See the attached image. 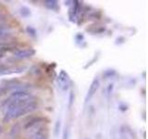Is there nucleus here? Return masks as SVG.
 I'll use <instances>...</instances> for the list:
<instances>
[{"instance_id":"1","label":"nucleus","mask_w":148,"mask_h":139,"mask_svg":"<svg viewBox=\"0 0 148 139\" xmlns=\"http://www.w3.org/2000/svg\"><path fill=\"white\" fill-rule=\"evenodd\" d=\"M37 104L34 100L26 102L24 104L18 105L14 107V108L8 109V110L5 111V116H4V122H8V120H13V119H18L24 116L28 113H32V111H34L37 109Z\"/></svg>"},{"instance_id":"2","label":"nucleus","mask_w":148,"mask_h":139,"mask_svg":"<svg viewBox=\"0 0 148 139\" xmlns=\"http://www.w3.org/2000/svg\"><path fill=\"white\" fill-rule=\"evenodd\" d=\"M57 83L60 89L63 91H66L69 88V83H71V79H69V74L62 70V71L59 72L58 76L57 78Z\"/></svg>"},{"instance_id":"3","label":"nucleus","mask_w":148,"mask_h":139,"mask_svg":"<svg viewBox=\"0 0 148 139\" xmlns=\"http://www.w3.org/2000/svg\"><path fill=\"white\" fill-rule=\"evenodd\" d=\"M99 86H100V81L97 78L94 79L92 82L91 83V85L89 86V89H88L87 94L85 96V102H89L92 98V96L95 95L97 90L99 89Z\"/></svg>"},{"instance_id":"4","label":"nucleus","mask_w":148,"mask_h":139,"mask_svg":"<svg viewBox=\"0 0 148 139\" xmlns=\"http://www.w3.org/2000/svg\"><path fill=\"white\" fill-rule=\"evenodd\" d=\"M35 53L36 51L34 48H25V49H21L16 51L14 56H15V58L18 59H25V58H32V56L35 55Z\"/></svg>"},{"instance_id":"5","label":"nucleus","mask_w":148,"mask_h":139,"mask_svg":"<svg viewBox=\"0 0 148 139\" xmlns=\"http://www.w3.org/2000/svg\"><path fill=\"white\" fill-rule=\"evenodd\" d=\"M44 3L45 6L51 10H57L58 8V1H56V0H45Z\"/></svg>"},{"instance_id":"6","label":"nucleus","mask_w":148,"mask_h":139,"mask_svg":"<svg viewBox=\"0 0 148 139\" xmlns=\"http://www.w3.org/2000/svg\"><path fill=\"white\" fill-rule=\"evenodd\" d=\"M115 74H116L115 70H106V71H105L103 73V77L105 79H108V78L113 77Z\"/></svg>"},{"instance_id":"7","label":"nucleus","mask_w":148,"mask_h":139,"mask_svg":"<svg viewBox=\"0 0 148 139\" xmlns=\"http://www.w3.org/2000/svg\"><path fill=\"white\" fill-rule=\"evenodd\" d=\"M20 14H21L22 17L26 18V17H28L31 14V11H30V9L28 8H26V7H21L20 8Z\"/></svg>"},{"instance_id":"8","label":"nucleus","mask_w":148,"mask_h":139,"mask_svg":"<svg viewBox=\"0 0 148 139\" xmlns=\"http://www.w3.org/2000/svg\"><path fill=\"white\" fill-rule=\"evenodd\" d=\"M60 126H61V122H60V120H58V122H56V125H55V131H54V134H55V136H56V137L58 136V134H59Z\"/></svg>"},{"instance_id":"9","label":"nucleus","mask_w":148,"mask_h":139,"mask_svg":"<svg viewBox=\"0 0 148 139\" xmlns=\"http://www.w3.org/2000/svg\"><path fill=\"white\" fill-rule=\"evenodd\" d=\"M26 31H27L28 34H29L30 35H32V36H35V35H36V30L34 29V27L28 26V27L26 28Z\"/></svg>"},{"instance_id":"10","label":"nucleus","mask_w":148,"mask_h":139,"mask_svg":"<svg viewBox=\"0 0 148 139\" xmlns=\"http://www.w3.org/2000/svg\"><path fill=\"white\" fill-rule=\"evenodd\" d=\"M74 98H75V96H74V93L71 91V94H69V109H71L72 105H73V102H74Z\"/></svg>"},{"instance_id":"11","label":"nucleus","mask_w":148,"mask_h":139,"mask_svg":"<svg viewBox=\"0 0 148 139\" xmlns=\"http://www.w3.org/2000/svg\"><path fill=\"white\" fill-rule=\"evenodd\" d=\"M8 34L7 30H5L3 27H0V38H3L4 36H6Z\"/></svg>"},{"instance_id":"12","label":"nucleus","mask_w":148,"mask_h":139,"mask_svg":"<svg viewBox=\"0 0 148 139\" xmlns=\"http://www.w3.org/2000/svg\"><path fill=\"white\" fill-rule=\"evenodd\" d=\"M34 139H45V136L41 133H35L34 136Z\"/></svg>"},{"instance_id":"13","label":"nucleus","mask_w":148,"mask_h":139,"mask_svg":"<svg viewBox=\"0 0 148 139\" xmlns=\"http://www.w3.org/2000/svg\"><path fill=\"white\" fill-rule=\"evenodd\" d=\"M113 83H111V85H108V95H110L111 93H112V90H113Z\"/></svg>"},{"instance_id":"14","label":"nucleus","mask_w":148,"mask_h":139,"mask_svg":"<svg viewBox=\"0 0 148 139\" xmlns=\"http://www.w3.org/2000/svg\"><path fill=\"white\" fill-rule=\"evenodd\" d=\"M63 139H68V128L66 127L64 129V133H63Z\"/></svg>"},{"instance_id":"15","label":"nucleus","mask_w":148,"mask_h":139,"mask_svg":"<svg viewBox=\"0 0 148 139\" xmlns=\"http://www.w3.org/2000/svg\"><path fill=\"white\" fill-rule=\"evenodd\" d=\"M1 133H2V127L0 126V134H1Z\"/></svg>"},{"instance_id":"16","label":"nucleus","mask_w":148,"mask_h":139,"mask_svg":"<svg viewBox=\"0 0 148 139\" xmlns=\"http://www.w3.org/2000/svg\"><path fill=\"white\" fill-rule=\"evenodd\" d=\"M2 17H3V16L1 15V14H0V21H1V20H2Z\"/></svg>"},{"instance_id":"17","label":"nucleus","mask_w":148,"mask_h":139,"mask_svg":"<svg viewBox=\"0 0 148 139\" xmlns=\"http://www.w3.org/2000/svg\"><path fill=\"white\" fill-rule=\"evenodd\" d=\"M85 139H90V138H85Z\"/></svg>"}]
</instances>
